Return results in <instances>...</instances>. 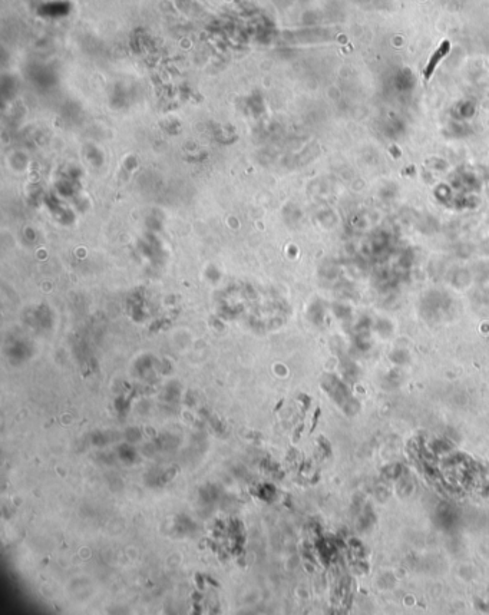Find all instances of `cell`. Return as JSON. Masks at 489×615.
Listing matches in <instances>:
<instances>
[{
    "mask_svg": "<svg viewBox=\"0 0 489 615\" xmlns=\"http://www.w3.org/2000/svg\"><path fill=\"white\" fill-rule=\"evenodd\" d=\"M449 50H451V43H449V40H444V42L441 43V46L435 50V53L431 56L429 62H428V65H426V68H425V70H423L425 79L426 80L431 79V76H432L435 68H436V66H438V63H439V62H441V60H442V59H444V57L449 53Z\"/></svg>",
    "mask_w": 489,
    "mask_h": 615,
    "instance_id": "1",
    "label": "cell"
}]
</instances>
